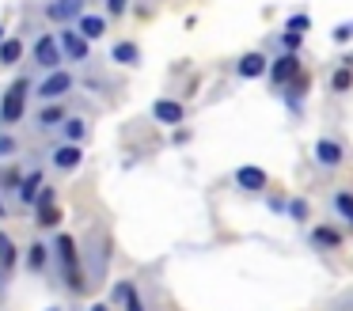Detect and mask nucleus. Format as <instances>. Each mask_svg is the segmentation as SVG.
<instances>
[{"instance_id":"obj_1","label":"nucleus","mask_w":353,"mask_h":311,"mask_svg":"<svg viewBox=\"0 0 353 311\" xmlns=\"http://www.w3.org/2000/svg\"><path fill=\"white\" fill-rule=\"evenodd\" d=\"M54 258H57V270H61V285L69 288V292H88V288H92L88 265H84V243L80 239H72L69 232H57Z\"/></svg>"},{"instance_id":"obj_2","label":"nucleus","mask_w":353,"mask_h":311,"mask_svg":"<svg viewBox=\"0 0 353 311\" xmlns=\"http://www.w3.org/2000/svg\"><path fill=\"white\" fill-rule=\"evenodd\" d=\"M31 95H34L31 76H16V80L4 88V95H0V129H16L19 121L27 118V103H31Z\"/></svg>"},{"instance_id":"obj_3","label":"nucleus","mask_w":353,"mask_h":311,"mask_svg":"<svg viewBox=\"0 0 353 311\" xmlns=\"http://www.w3.org/2000/svg\"><path fill=\"white\" fill-rule=\"evenodd\" d=\"M77 88V72H69V68H54V72L39 76V83H34V103H57V99H65L69 91Z\"/></svg>"},{"instance_id":"obj_4","label":"nucleus","mask_w":353,"mask_h":311,"mask_svg":"<svg viewBox=\"0 0 353 311\" xmlns=\"http://www.w3.org/2000/svg\"><path fill=\"white\" fill-rule=\"evenodd\" d=\"M61 61H65V53H61V38L50 34V30H42V34L31 42V65L39 68L42 76H46V72H54V68H61Z\"/></svg>"},{"instance_id":"obj_5","label":"nucleus","mask_w":353,"mask_h":311,"mask_svg":"<svg viewBox=\"0 0 353 311\" xmlns=\"http://www.w3.org/2000/svg\"><path fill=\"white\" fill-rule=\"evenodd\" d=\"M84 265H88V281H103L107 277V265H110V254H107V235L99 232V228H92L88 232V239H84Z\"/></svg>"},{"instance_id":"obj_6","label":"nucleus","mask_w":353,"mask_h":311,"mask_svg":"<svg viewBox=\"0 0 353 311\" xmlns=\"http://www.w3.org/2000/svg\"><path fill=\"white\" fill-rule=\"evenodd\" d=\"M266 80L274 83L277 91H285V88H292V83H300V80H304L300 57H296V53H281V57H274V61H270V76H266Z\"/></svg>"},{"instance_id":"obj_7","label":"nucleus","mask_w":353,"mask_h":311,"mask_svg":"<svg viewBox=\"0 0 353 311\" xmlns=\"http://www.w3.org/2000/svg\"><path fill=\"white\" fill-rule=\"evenodd\" d=\"M84 12H88V0H46L42 4V15L57 27H77Z\"/></svg>"},{"instance_id":"obj_8","label":"nucleus","mask_w":353,"mask_h":311,"mask_svg":"<svg viewBox=\"0 0 353 311\" xmlns=\"http://www.w3.org/2000/svg\"><path fill=\"white\" fill-rule=\"evenodd\" d=\"M57 38H61V53H65L69 65H88V57H92V42H88L77 27H61Z\"/></svg>"},{"instance_id":"obj_9","label":"nucleus","mask_w":353,"mask_h":311,"mask_svg":"<svg viewBox=\"0 0 353 311\" xmlns=\"http://www.w3.org/2000/svg\"><path fill=\"white\" fill-rule=\"evenodd\" d=\"M312 159L323 167V171H338L345 163V148L334 141V137H315L312 144Z\"/></svg>"},{"instance_id":"obj_10","label":"nucleus","mask_w":353,"mask_h":311,"mask_svg":"<svg viewBox=\"0 0 353 311\" xmlns=\"http://www.w3.org/2000/svg\"><path fill=\"white\" fill-rule=\"evenodd\" d=\"M80 163H84V148H80V144H57V148L50 152V167L61 171V174L80 171Z\"/></svg>"},{"instance_id":"obj_11","label":"nucleus","mask_w":353,"mask_h":311,"mask_svg":"<svg viewBox=\"0 0 353 311\" xmlns=\"http://www.w3.org/2000/svg\"><path fill=\"white\" fill-rule=\"evenodd\" d=\"M42 190H46V171H42V167L27 171L23 186H19V194H16L19 209H34V205H39V197H42Z\"/></svg>"},{"instance_id":"obj_12","label":"nucleus","mask_w":353,"mask_h":311,"mask_svg":"<svg viewBox=\"0 0 353 311\" xmlns=\"http://www.w3.org/2000/svg\"><path fill=\"white\" fill-rule=\"evenodd\" d=\"M236 76L239 80H262V76H270V61L262 50H247L243 57L236 61Z\"/></svg>"},{"instance_id":"obj_13","label":"nucleus","mask_w":353,"mask_h":311,"mask_svg":"<svg viewBox=\"0 0 353 311\" xmlns=\"http://www.w3.org/2000/svg\"><path fill=\"white\" fill-rule=\"evenodd\" d=\"M152 121H160V126H183V118H186V106L179 103V99H156L152 103Z\"/></svg>"},{"instance_id":"obj_14","label":"nucleus","mask_w":353,"mask_h":311,"mask_svg":"<svg viewBox=\"0 0 353 311\" xmlns=\"http://www.w3.org/2000/svg\"><path fill=\"white\" fill-rule=\"evenodd\" d=\"M34 220H39L42 228H57L61 224V209H57V190L46 186L39 197V205H34Z\"/></svg>"},{"instance_id":"obj_15","label":"nucleus","mask_w":353,"mask_h":311,"mask_svg":"<svg viewBox=\"0 0 353 311\" xmlns=\"http://www.w3.org/2000/svg\"><path fill=\"white\" fill-rule=\"evenodd\" d=\"M266 182H270V174L262 171L259 163H243V167H236V186L243 190V194H262V190H266Z\"/></svg>"},{"instance_id":"obj_16","label":"nucleus","mask_w":353,"mask_h":311,"mask_svg":"<svg viewBox=\"0 0 353 311\" xmlns=\"http://www.w3.org/2000/svg\"><path fill=\"white\" fill-rule=\"evenodd\" d=\"M114 303H122V311H148L137 281H114Z\"/></svg>"},{"instance_id":"obj_17","label":"nucleus","mask_w":353,"mask_h":311,"mask_svg":"<svg viewBox=\"0 0 353 311\" xmlns=\"http://www.w3.org/2000/svg\"><path fill=\"white\" fill-rule=\"evenodd\" d=\"M77 30L88 38V42H103V38H107V30H110V15L84 12V15H80V23H77Z\"/></svg>"},{"instance_id":"obj_18","label":"nucleus","mask_w":353,"mask_h":311,"mask_svg":"<svg viewBox=\"0 0 353 311\" xmlns=\"http://www.w3.org/2000/svg\"><path fill=\"white\" fill-rule=\"evenodd\" d=\"M65 118H69L65 103H46V106H39V114H34V129H39V133L61 129V126H65Z\"/></svg>"},{"instance_id":"obj_19","label":"nucleus","mask_w":353,"mask_h":311,"mask_svg":"<svg viewBox=\"0 0 353 311\" xmlns=\"http://www.w3.org/2000/svg\"><path fill=\"white\" fill-rule=\"evenodd\" d=\"M57 133H61V144H84L88 133H92V121H88L84 114H69Z\"/></svg>"},{"instance_id":"obj_20","label":"nucleus","mask_w":353,"mask_h":311,"mask_svg":"<svg viewBox=\"0 0 353 311\" xmlns=\"http://www.w3.org/2000/svg\"><path fill=\"white\" fill-rule=\"evenodd\" d=\"M110 61L122 68H137L141 65V46L133 42V38H118V42H110Z\"/></svg>"},{"instance_id":"obj_21","label":"nucleus","mask_w":353,"mask_h":311,"mask_svg":"<svg viewBox=\"0 0 353 311\" xmlns=\"http://www.w3.org/2000/svg\"><path fill=\"white\" fill-rule=\"evenodd\" d=\"M50 258H54V243L34 239L31 247H27V270H31L34 277H42V273H46V265H50Z\"/></svg>"},{"instance_id":"obj_22","label":"nucleus","mask_w":353,"mask_h":311,"mask_svg":"<svg viewBox=\"0 0 353 311\" xmlns=\"http://www.w3.org/2000/svg\"><path fill=\"white\" fill-rule=\"evenodd\" d=\"M307 239H312V247H319V250H338L342 247V232H338V228H327V224H315L312 232H307Z\"/></svg>"},{"instance_id":"obj_23","label":"nucleus","mask_w":353,"mask_h":311,"mask_svg":"<svg viewBox=\"0 0 353 311\" xmlns=\"http://www.w3.org/2000/svg\"><path fill=\"white\" fill-rule=\"evenodd\" d=\"M330 212H334L345 228H353V190H334V194H330Z\"/></svg>"},{"instance_id":"obj_24","label":"nucleus","mask_w":353,"mask_h":311,"mask_svg":"<svg viewBox=\"0 0 353 311\" xmlns=\"http://www.w3.org/2000/svg\"><path fill=\"white\" fill-rule=\"evenodd\" d=\"M23 53H27L23 38H16V34H12L8 42L0 46V65H4V68H16L19 61H23Z\"/></svg>"},{"instance_id":"obj_25","label":"nucleus","mask_w":353,"mask_h":311,"mask_svg":"<svg viewBox=\"0 0 353 311\" xmlns=\"http://www.w3.org/2000/svg\"><path fill=\"white\" fill-rule=\"evenodd\" d=\"M0 265H4V273H12L19 265V247L8 232H0Z\"/></svg>"},{"instance_id":"obj_26","label":"nucleus","mask_w":353,"mask_h":311,"mask_svg":"<svg viewBox=\"0 0 353 311\" xmlns=\"http://www.w3.org/2000/svg\"><path fill=\"white\" fill-rule=\"evenodd\" d=\"M23 179H27V171L23 167H4V171H0V190H4V194H19V186H23Z\"/></svg>"},{"instance_id":"obj_27","label":"nucleus","mask_w":353,"mask_h":311,"mask_svg":"<svg viewBox=\"0 0 353 311\" xmlns=\"http://www.w3.org/2000/svg\"><path fill=\"white\" fill-rule=\"evenodd\" d=\"M350 88H353V68L342 65L334 76H330V91H338V95H342V91H350Z\"/></svg>"},{"instance_id":"obj_28","label":"nucleus","mask_w":353,"mask_h":311,"mask_svg":"<svg viewBox=\"0 0 353 311\" xmlns=\"http://www.w3.org/2000/svg\"><path fill=\"white\" fill-rule=\"evenodd\" d=\"M285 212H289L296 224H307V201H304V197H292V201H285Z\"/></svg>"},{"instance_id":"obj_29","label":"nucleus","mask_w":353,"mask_h":311,"mask_svg":"<svg viewBox=\"0 0 353 311\" xmlns=\"http://www.w3.org/2000/svg\"><path fill=\"white\" fill-rule=\"evenodd\" d=\"M16 152H19V141L8 133V129H0V159H8V163H12V156H16Z\"/></svg>"},{"instance_id":"obj_30","label":"nucleus","mask_w":353,"mask_h":311,"mask_svg":"<svg viewBox=\"0 0 353 311\" xmlns=\"http://www.w3.org/2000/svg\"><path fill=\"white\" fill-rule=\"evenodd\" d=\"M300 42H304V38H300L296 30H281V34H277V46H281V53H296Z\"/></svg>"},{"instance_id":"obj_31","label":"nucleus","mask_w":353,"mask_h":311,"mask_svg":"<svg viewBox=\"0 0 353 311\" xmlns=\"http://www.w3.org/2000/svg\"><path fill=\"white\" fill-rule=\"evenodd\" d=\"M307 27H312V19H307L304 12H296V15H289V19H285V30H296V34H304Z\"/></svg>"},{"instance_id":"obj_32","label":"nucleus","mask_w":353,"mask_h":311,"mask_svg":"<svg viewBox=\"0 0 353 311\" xmlns=\"http://www.w3.org/2000/svg\"><path fill=\"white\" fill-rule=\"evenodd\" d=\"M353 38V23H338L334 30H330V42H338V46H345Z\"/></svg>"},{"instance_id":"obj_33","label":"nucleus","mask_w":353,"mask_h":311,"mask_svg":"<svg viewBox=\"0 0 353 311\" xmlns=\"http://www.w3.org/2000/svg\"><path fill=\"white\" fill-rule=\"evenodd\" d=\"M125 12H130V0H107V15H110V19H122Z\"/></svg>"},{"instance_id":"obj_34","label":"nucleus","mask_w":353,"mask_h":311,"mask_svg":"<svg viewBox=\"0 0 353 311\" xmlns=\"http://www.w3.org/2000/svg\"><path fill=\"white\" fill-rule=\"evenodd\" d=\"M186 141H190V129L179 126V129H175V137H171V144H186Z\"/></svg>"},{"instance_id":"obj_35","label":"nucleus","mask_w":353,"mask_h":311,"mask_svg":"<svg viewBox=\"0 0 353 311\" xmlns=\"http://www.w3.org/2000/svg\"><path fill=\"white\" fill-rule=\"evenodd\" d=\"M88 311H114V308H110V303H103V300H99V303H92V308H88Z\"/></svg>"},{"instance_id":"obj_36","label":"nucleus","mask_w":353,"mask_h":311,"mask_svg":"<svg viewBox=\"0 0 353 311\" xmlns=\"http://www.w3.org/2000/svg\"><path fill=\"white\" fill-rule=\"evenodd\" d=\"M8 217V205H4V190H0V220Z\"/></svg>"},{"instance_id":"obj_37","label":"nucleus","mask_w":353,"mask_h":311,"mask_svg":"<svg viewBox=\"0 0 353 311\" xmlns=\"http://www.w3.org/2000/svg\"><path fill=\"white\" fill-rule=\"evenodd\" d=\"M8 42V30H4V23H0V46Z\"/></svg>"},{"instance_id":"obj_38","label":"nucleus","mask_w":353,"mask_h":311,"mask_svg":"<svg viewBox=\"0 0 353 311\" xmlns=\"http://www.w3.org/2000/svg\"><path fill=\"white\" fill-rule=\"evenodd\" d=\"M0 296H4V265H0Z\"/></svg>"},{"instance_id":"obj_39","label":"nucleus","mask_w":353,"mask_h":311,"mask_svg":"<svg viewBox=\"0 0 353 311\" xmlns=\"http://www.w3.org/2000/svg\"><path fill=\"white\" fill-rule=\"evenodd\" d=\"M46 311H61V308H46Z\"/></svg>"}]
</instances>
